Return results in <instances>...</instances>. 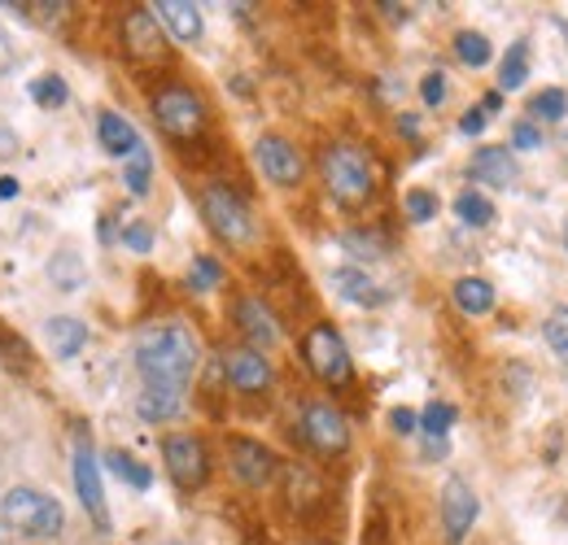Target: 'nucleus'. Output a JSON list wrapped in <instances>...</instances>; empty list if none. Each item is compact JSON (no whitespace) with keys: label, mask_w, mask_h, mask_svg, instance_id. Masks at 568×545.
Returning <instances> with one entry per match:
<instances>
[{"label":"nucleus","mask_w":568,"mask_h":545,"mask_svg":"<svg viewBox=\"0 0 568 545\" xmlns=\"http://www.w3.org/2000/svg\"><path fill=\"white\" fill-rule=\"evenodd\" d=\"M223 371L227 380L241 389V393H263L272 384V362L258 353V349H232L223 358Z\"/></svg>","instance_id":"4468645a"},{"label":"nucleus","mask_w":568,"mask_h":545,"mask_svg":"<svg viewBox=\"0 0 568 545\" xmlns=\"http://www.w3.org/2000/svg\"><path fill=\"white\" fill-rule=\"evenodd\" d=\"M342 249H351L355 258H381L385 240H381V236H363V232H346V236H342Z\"/></svg>","instance_id":"2f4dec72"},{"label":"nucleus","mask_w":568,"mask_h":545,"mask_svg":"<svg viewBox=\"0 0 568 545\" xmlns=\"http://www.w3.org/2000/svg\"><path fill=\"white\" fill-rule=\"evenodd\" d=\"M450 423H455V407H446V402H433V407L420 414V428H425L428 436H446Z\"/></svg>","instance_id":"c756f323"},{"label":"nucleus","mask_w":568,"mask_h":545,"mask_svg":"<svg viewBox=\"0 0 568 545\" xmlns=\"http://www.w3.org/2000/svg\"><path fill=\"white\" fill-rule=\"evenodd\" d=\"M0 197H4V202H9V197H18V179H9V175H4V179H0Z\"/></svg>","instance_id":"37998d69"},{"label":"nucleus","mask_w":568,"mask_h":545,"mask_svg":"<svg viewBox=\"0 0 568 545\" xmlns=\"http://www.w3.org/2000/svg\"><path fill=\"white\" fill-rule=\"evenodd\" d=\"M477 493L468 489V480L450 476L442 489V528H446V545H464V537L477 524Z\"/></svg>","instance_id":"1a4fd4ad"},{"label":"nucleus","mask_w":568,"mask_h":545,"mask_svg":"<svg viewBox=\"0 0 568 545\" xmlns=\"http://www.w3.org/2000/svg\"><path fill=\"white\" fill-rule=\"evenodd\" d=\"M420 96H425V105H442L446 101V74H425Z\"/></svg>","instance_id":"f704fd0d"},{"label":"nucleus","mask_w":568,"mask_h":545,"mask_svg":"<svg viewBox=\"0 0 568 545\" xmlns=\"http://www.w3.org/2000/svg\"><path fill=\"white\" fill-rule=\"evenodd\" d=\"M455 214H459L468 227H490V223H495V205L486 202L481 193H459V197H455Z\"/></svg>","instance_id":"a878e982"},{"label":"nucleus","mask_w":568,"mask_h":545,"mask_svg":"<svg viewBox=\"0 0 568 545\" xmlns=\"http://www.w3.org/2000/svg\"><path fill=\"white\" fill-rule=\"evenodd\" d=\"M123 44H128V58L144 62V66L166 58V35L158 31V18L149 9H136L123 18Z\"/></svg>","instance_id":"9b49d317"},{"label":"nucleus","mask_w":568,"mask_h":545,"mask_svg":"<svg viewBox=\"0 0 568 545\" xmlns=\"http://www.w3.org/2000/svg\"><path fill=\"white\" fill-rule=\"evenodd\" d=\"M74 489H79V502L92 515V524L101 533H110V506H105V489H101V463H97L88 441L74 445Z\"/></svg>","instance_id":"6e6552de"},{"label":"nucleus","mask_w":568,"mask_h":545,"mask_svg":"<svg viewBox=\"0 0 568 545\" xmlns=\"http://www.w3.org/2000/svg\"><path fill=\"white\" fill-rule=\"evenodd\" d=\"M197 341L189 328L180 323H158L141 332L136 341V367H141L144 384H166V389H184L189 376L197 371Z\"/></svg>","instance_id":"f257e3e1"},{"label":"nucleus","mask_w":568,"mask_h":545,"mask_svg":"<svg viewBox=\"0 0 568 545\" xmlns=\"http://www.w3.org/2000/svg\"><path fill=\"white\" fill-rule=\"evenodd\" d=\"M542 337H547V345H551V349L568 362V306H560V310H551V315H547Z\"/></svg>","instance_id":"cd10ccee"},{"label":"nucleus","mask_w":568,"mask_h":545,"mask_svg":"<svg viewBox=\"0 0 568 545\" xmlns=\"http://www.w3.org/2000/svg\"><path fill=\"white\" fill-rule=\"evenodd\" d=\"M136 410H141V419H149V423H166V419H175V414L184 410V389L144 384V393H141V402H136Z\"/></svg>","instance_id":"a211bd4d"},{"label":"nucleus","mask_w":568,"mask_h":545,"mask_svg":"<svg viewBox=\"0 0 568 545\" xmlns=\"http://www.w3.org/2000/svg\"><path fill=\"white\" fill-rule=\"evenodd\" d=\"M219 263H211V258H197V263H193V271H189V284H193V288H197V292H206V288H214V284H219Z\"/></svg>","instance_id":"473e14b6"},{"label":"nucleus","mask_w":568,"mask_h":545,"mask_svg":"<svg viewBox=\"0 0 568 545\" xmlns=\"http://www.w3.org/2000/svg\"><path fill=\"white\" fill-rule=\"evenodd\" d=\"M227 454H232V472H236V480L250 484V489H263L267 480L276 476V454H272L267 445L250 441V436H236V441L227 445Z\"/></svg>","instance_id":"ddd939ff"},{"label":"nucleus","mask_w":568,"mask_h":545,"mask_svg":"<svg viewBox=\"0 0 568 545\" xmlns=\"http://www.w3.org/2000/svg\"><path fill=\"white\" fill-rule=\"evenodd\" d=\"M302 436L320 450V454H342L351 445V428L333 407H306L302 410Z\"/></svg>","instance_id":"9d476101"},{"label":"nucleus","mask_w":568,"mask_h":545,"mask_svg":"<svg viewBox=\"0 0 568 545\" xmlns=\"http://www.w3.org/2000/svg\"><path fill=\"white\" fill-rule=\"evenodd\" d=\"M53 279H62V292H74V288H79V279H83V275H79L74 254H67V258H62V275H53Z\"/></svg>","instance_id":"4c0bfd02"},{"label":"nucleus","mask_w":568,"mask_h":545,"mask_svg":"<svg viewBox=\"0 0 568 545\" xmlns=\"http://www.w3.org/2000/svg\"><path fill=\"white\" fill-rule=\"evenodd\" d=\"M162 459H166L171 480H175L184 493L202 489L206 476H211V459H206V445H202L197 436H166V441H162Z\"/></svg>","instance_id":"0eeeda50"},{"label":"nucleus","mask_w":568,"mask_h":545,"mask_svg":"<svg viewBox=\"0 0 568 545\" xmlns=\"http://www.w3.org/2000/svg\"><path fill=\"white\" fill-rule=\"evenodd\" d=\"M498 105H503V96H498V92H490V96L481 101V110H498Z\"/></svg>","instance_id":"c03bdc74"},{"label":"nucleus","mask_w":568,"mask_h":545,"mask_svg":"<svg viewBox=\"0 0 568 545\" xmlns=\"http://www.w3.org/2000/svg\"><path fill=\"white\" fill-rule=\"evenodd\" d=\"M149 9H153V18H162V22L171 27L175 40H184V44L202 40V9H197L193 0H158V4H149Z\"/></svg>","instance_id":"2eb2a0df"},{"label":"nucleus","mask_w":568,"mask_h":545,"mask_svg":"<svg viewBox=\"0 0 568 545\" xmlns=\"http://www.w3.org/2000/svg\"><path fill=\"white\" fill-rule=\"evenodd\" d=\"M123 245H128V249H136V254H149L153 236H149V227H141V223H136V227H128V232H123Z\"/></svg>","instance_id":"c9c22d12"},{"label":"nucleus","mask_w":568,"mask_h":545,"mask_svg":"<svg viewBox=\"0 0 568 545\" xmlns=\"http://www.w3.org/2000/svg\"><path fill=\"white\" fill-rule=\"evenodd\" d=\"M455 53H459L464 66H486L495 58V49H490V40L481 31H459L455 35Z\"/></svg>","instance_id":"b1692460"},{"label":"nucleus","mask_w":568,"mask_h":545,"mask_svg":"<svg viewBox=\"0 0 568 545\" xmlns=\"http://www.w3.org/2000/svg\"><path fill=\"white\" fill-rule=\"evenodd\" d=\"M105 463H110V472H114V476L128 480L132 489H149V484H153V472H149V467H141V463H136L132 454H123V450H114Z\"/></svg>","instance_id":"bb28decb"},{"label":"nucleus","mask_w":568,"mask_h":545,"mask_svg":"<svg viewBox=\"0 0 568 545\" xmlns=\"http://www.w3.org/2000/svg\"><path fill=\"white\" fill-rule=\"evenodd\" d=\"M525 79H529V44L520 40V44H511V49H507V58H503L498 88H503V92H516Z\"/></svg>","instance_id":"5701e85b"},{"label":"nucleus","mask_w":568,"mask_h":545,"mask_svg":"<svg viewBox=\"0 0 568 545\" xmlns=\"http://www.w3.org/2000/svg\"><path fill=\"white\" fill-rule=\"evenodd\" d=\"M128 188H132L136 197L149 193V148H144V144L128 157Z\"/></svg>","instance_id":"7c9ffc66"},{"label":"nucleus","mask_w":568,"mask_h":545,"mask_svg":"<svg viewBox=\"0 0 568 545\" xmlns=\"http://www.w3.org/2000/svg\"><path fill=\"white\" fill-rule=\"evenodd\" d=\"M473 179L490 184V188H511L516 184V157L498 144H486L473 153Z\"/></svg>","instance_id":"dca6fc26"},{"label":"nucleus","mask_w":568,"mask_h":545,"mask_svg":"<svg viewBox=\"0 0 568 545\" xmlns=\"http://www.w3.org/2000/svg\"><path fill=\"white\" fill-rule=\"evenodd\" d=\"M455 301H459L464 315H490V310H495V288H490V279L464 275V279L455 284Z\"/></svg>","instance_id":"aec40b11"},{"label":"nucleus","mask_w":568,"mask_h":545,"mask_svg":"<svg viewBox=\"0 0 568 545\" xmlns=\"http://www.w3.org/2000/svg\"><path fill=\"white\" fill-rule=\"evenodd\" d=\"M407 214H412L416 223H428V218L437 214V197H433V193H407Z\"/></svg>","instance_id":"72a5a7b5"},{"label":"nucleus","mask_w":568,"mask_h":545,"mask_svg":"<svg viewBox=\"0 0 568 545\" xmlns=\"http://www.w3.org/2000/svg\"><path fill=\"white\" fill-rule=\"evenodd\" d=\"M333 284H337V292H342L346 301H355V306H376V301H381L376 284H372L363 271H337L333 275Z\"/></svg>","instance_id":"4be33fe9"},{"label":"nucleus","mask_w":568,"mask_h":545,"mask_svg":"<svg viewBox=\"0 0 568 545\" xmlns=\"http://www.w3.org/2000/svg\"><path fill=\"white\" fill-rule=\"evenodd\" d=\"M481 127H486V110H481V105H477V110H468V114L459 119V132H464V136H477Z\"/></svg>","instance_id":"ea45409f"},{"label":"nucleus","mask_w":568,"mask_h":545,"mask_svg":"<svg viewBox=\"0 0 568 545\" xmlns=\"http://www.w3.org/2000/svg\"><path fill=\"white\" fill-rule=\"evenodd\" d=\"M13 66V44H9V35L0 31V74Z\"/></svg>","instance_id":"a19ab883"},{"label":"nucleus","mask_w":568,"mask_h":545,"mask_svg":"<svg viewBox=\"0 0 568 545\" xmlns=\"http://www.w3.org/2000/svg\"><path fill=\"white\" fill-rule=\"evenodd\" d=\"M88 341V323H79V319H49V345H53V353L58 358H74L79 349Z\"/></svg>","instance_id":"412c9836"},{"label":"nucleus","mask_w":568,"mask_h":545,"mask_svg":"<svg viewBox=\"0 0 568 545\" xmlns=\"http://www.w3.org/2000/svg\"><path fill=\"white\" fill-rule=\"evenodd\" d=\"M9 153H18V140L9 136L4 127H0V157H9Z\"/></svg>","instance_id":"79ce46f5"},{"label":"nucleus","mask_w":568,"mask_h":545,"mask_svg":"<svg viewBox=\"0 0 568 545\" xmlns=\"http://www.w3.org/2000/svg\"><path fill=\"white\" fill-rule=\"evenodd\" d=\"M31 96H36L44 110H53V105H67V83H62L58 74H44V79H36V83H31Z\"/></svg>","instance_id":"c85d7f7f"},{"label":"nucleus","mask_w":568,"mask_h":545,"mask_svg":"<svg viewBox=\"0 0 568 545\" xmlns=\"http://www.w3.org/2000/svg\"><path fill=\"white\" fill-rule=\"evenodd\" d=\"M529 114L538 119V123H560L568 114V92L565 88H547V92H538L534 101H529Z\"/></svg>","instance_id":"393cba45"},{"label":"nucleus","mask_w":568,"mask_h":545,"mask_svg":"<svg viewBox=\"0 0 568 545\" xmlns=\"http://www.w3.org/2000/svg\"><path fill=\"white\" fill-rule=\"evenodd\" d=\"M511 144H516V148H538V144H542V136H538V127H534V123H516Z\"/></svg>","instance_id":"e433bc0d"},{"label":"nucleus","mask_w":568,"mask_h":545,"mask_svg":"<svg viewBox=\"0 0 568 545\" xmlns=\"http://www.w3.org/2000/svg\"><path fill=\"white\" fill-rule=\"evenodd\" d=\"M389 423H394V432H403V436L420 428V419H416V410H407V407H398V410H394V414H389Z\"/></svg>","instance_id":"58836bf2"},{"label":"nucleus","mask_w":568,"mask_h":545,"mask_svg":"<svg viewBox=\"0 0 568 545\" xmlns=\"http://www.w3.org/2000/svg\"><path fill=\"white\" fill-rule=\"evenodd\" d=\"M0 520L13 524V528L27 533V537H58L62 524H67V511H62L58 497L18 484V489H9V493L0 497Z\"/></svg>","instance_id":"f03ea898"},{"label":"nucleus","mask_w":568,"mask_h":545,"mask_svg":"<svg viewBox=\"0 0 568 545\" xmlns=\"http://www.w3.org/2000/svg\"><path fill=\"white\" fill-rule=\"evenodd\" d=\"M324 184L342 205H363L372 197L376 179H372V162L358 153L355 144H333L324 153Z\"/></svg>","instance_id":"7ed1b4c3"},{"label":"nucleus","mask_w":568,"mask_h":545,"mask_svg":"<svg viewBox=\"0 0 568 545\" xmlns=\"http://www.w3.org/2000/svg\"><path fill=\"white\" fill-rule=\"evenodd\" d=\"M236 319H241V332H245L254 345H276V341H281V323L272 319V310H267L263 301L245 297V301L236 306Z\"/></svg>","instance_id":"f3484780"},{"label":"nucleus","mask_w":568,"mask_h":545,"mask_svg":"<svg viewBox=\"0 0 568 545\" xmlns=\"http://www.w3.org/2000/svg\"><path fill=\"white\" fill-rule=\"evenodd\" d=\"M97 136H101V148H105V153H114V157H132V153L141 148V136H136V127H132L123 114H101V123H97Z\"/></svg>","instance_id":"6ab92c4d"},{"label":"nucleus","mask_w":568,"mask_h":545,"mask_svg":"<svg viewBox=\"0 0 568 545\" xmlns=\"http://www.w3.org/2000/svg\"><path fill=\"white\" fill-rule=\"evenodd\" d=\"M153 119L171 140H193L206 127V110L189 88H162L153 96Z\"/></svg>","instance_id":"39448f33"},{"label":"nucleus","mask_w":568,"mask_h":545,"mask_svg":"<svg viewBox=\"0 0 568 545\" xmlns=\"http://www.w3.org/2000/svg\"><path fill=\"white\" fill-rule=\"evenodd\" d=\"M202 214H206V223H211V232L219 240H227V245H250L254 240L250 209H245V202L236 193H227L223 184H211L202 193Z\"/></svg>","instance_id":"20e7f679"},{"label":"nucleus","mask_w":568,"mask_h":545,"mask_svg":"<svg viewBox=\"0 0 568 545\" xmlns=\"http://www.w3.org/2000/svg\"><path fill=\"white\" fill-rule=\"evenodd\" d=\"M254 157H258V166H263V175L272 179V184H281V188H293L297 179H302V153L281 136H263L254 144Z\"/></svg>","instance_id":"f8f14e48"},{"label":"nucleus","mask_w":568,"mask_h":545,"mask_svg":"<svg viewBox=\"0 0 568 545\" xmlns=\"http://www.w3.org/2000/svg\"><path fill=\"white\" fill-rule=\"evenodd\" d=\"M302 353H306V367H311L320 380H328V384H346V380H351V349H346V341H342L328 323H320V328L306 332Z\"/></svg>","instance_id":"423d86ee"}]
</instances>
